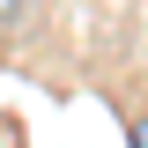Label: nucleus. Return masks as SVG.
<instances>
[{"mask_svg":"<svg viewBox=\"0 0 148 148\" xmlns=\"http://www.w3.org/2000/svg\"><path fill=\"white\" fill-rule=\"evenodd\" d=\"M22 8H30V0H0V30H15V22H22Z\"/></svg>","mask_w":148,"mask_h":148,"instance_id":"1","label":"nucleus"},{"mask_svg":"<svg viewBox=\"0 0 148 148\" xmlns=\"http://www.w3.org/2000/svg\"><path fill=\"white\" fill-rule=\"evenodd\" d=\"M133 148H148V119H133Z\"/></svg>","mask_w":148,"mask_h":148,"instance_id":"2","label":"nucleus"}]
</instances>
